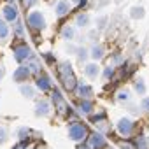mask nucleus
Returning a JSON list of instances; mask_svg holds the SVG:
<instances>
[{
    "instance_id": "nucleus-1",
    "label": "nucleus",
    "mask_w": 149,
    "mask_h": 149,
    "mask_svg": "<svg viewBox=\"0 0 149 149\" xmlns=\"http://www.w3.org/2000/svg\"><path fill=\"white\" fill-rule=\"evenodd\" d=\"M86 126L83 125V123H72L70 125V128H68V135H70V139L72 140H76V142H79V140H83L84 137H86Z\"/></svg>"
},
{
    "instance_id": "nucleus-2",
    "label": "nucleus",
    "mask_w": 149,
    "mask_h": 149,
    "mask_svg": "<svg viewBox=\"0 0 149 149\" xmlns=\"http://www.w3.org/2000/svg\"><path fill=\"white\" fill-rule=\"evenodd\" d=\"M32 56H33V53H32V49H30L26 44H19V46H16V47H14V58H16V61H18V63L28 61Z\"/></svg>"
},
{
    "instance_id": "nucleus-3",
    "label": "nucleus",
    "mask_w": 149,
    "mask_h": 149,
    "mask_svg": "<svg viewBox=\"0 0 149 149\" xmlns=\"http://www.w3.org/2000/svg\"><path fill=\"white\" fill-rule=\"evenodd\" d=\"M28 25L33 28V30H44L46 28V19L42 16V13L39 11H33L28 14Z\"/></svg>"
},
{
    "instance_id": "nucleus-4",
    "label": "nucleus",
    "mask_w": 149,
    "mask_h": 149,
    "mask_svg": "<svg viewBox=\"0 0 149 149\" xmlns=\"http://www.w3.org/2000/svg\"><path fill=\"white\" fill-rule=\"evenodd\" d=\"M132 130H133V123H132V119H128V118H121V119L118 121V132H119L123 137L130 135Z\"/></svg>"
},
{
    "instance_id": "nucleus-5",
    "label": "nucleus",
    "mask_w": 149,
    "mask_h": 149,
    "mask_svg": "<svg viewBox=\"0 0 149 149\" xmlns=\"http://www.w3.org/2000/svg\"><path fill=\"white\" fill-rule=\"evenodd\" d=\"M30 72H32L30 67H23V65L18 67L16 72H14V81H16V83H25V81L30 77Z\"/></svg>"
},
{
    "instance_id": "nucleus-6",
    "label": "nucleus",
    "mask_w": 149,
    "mask_h": 149,
    "mask_svg": "<svg viewBox=\"0 0 149 149\" xmlns=\"http://www.w3.org/2000/svg\"><path fill=\"white\" fill-rule=\"evenodd\" d=\"M2 13H4V18H6L7 21H14V19L18 18V9H16V6H13V4L6 6Z\"/></svg>"
},
{
    "instance_id": "nucleus-7",
    "label": "nucleus",
    "mask_w": 149,
    "mask_h": 149,
    "mask_svg": "<svg viewBox=\"0 0 149 149\" xmlns=\"http://www.w3.org/2000/svg\"><path fill=\"white\" fill-rule=\"evenodd\" d=\"M90 146H91V147H104V146H105L104 135H102V133H93V135L90 137Z\"/></svg>"
},
{
    "instance_id": "nucleus-8",
    "label": "nucleus",
    "mask_w": 149,
    "mask_h": 149,
    "mask_svg": "<svg viewBox=\"0 0 149 149\" xmlns=\"http://www.w3.org/2000/svg\"><path fill=\"white\" fill-rule=\"evenodd\" d=\"M68 9H70V2H68V0H60V2L56 4V7H54V13L58 16H63V14L68 13Z\"/></svg>"
},
{
    "instance_id": "nucleus-9",
    "label": "nucleus",
    "mask_w": 149,
    "mask_h": 149,
    "mask_svg": "<svg viewBox=\"0 0 149 149\" xmlns=\"http://www.w3.org/2000/svg\"><path fill=\"white\" fill-rule=\"evenodd\" d=\"M77 91H79V95H81L83 98H91V97H93V88H91L90 84L81 83V84L77 86Z\"/></svg>"
},
{
    "instance_id": "nucleus-10",
    "label": "nucleus",
    "mask_w": 149,
    "mask_h": 149,
    "mask_svg": "<svg viewBox=\"0 0 149 149\" xmlns=\"http://www.w3.org/2000/svg\"><path fill=\"white\" fill-rule=\"evenodd\" d=\"M84 74H86V77L95 79V77L98 76V65H95V63L86 65V67H84Z\"/></svg>"
},
{
    "instance_id": "nucleus-11",
    "label": "nucleus",
    "mask_w": 149,
    "mask_h": 149,
    "mask_svg": "<svg viewBox=\"0 0 149 149\" xmlns=\"http://www.w3.org/2000/svg\"><path fill=\"white\" fill-rule=\"evenodd\" d=\"M37 88L42 90V91H47V90L51 88V81H49V77H47V76H40V77L37 79Z\"/></svg>"
},
{
    "instance_id": "nucleus-12",
    "label": "nucleus",
    "mask_w": 149,
    "mask_h": 149,
    "mask_svg": "<svg viewBox=\"0 0 149 149\" xmlns=\"http://www.w3.org/2000/svg\"><path fill=\"white\" fill-rule=\"evenodd\" d=\"M35 114L37 116H47L49 114V104L44 100V102H39L37 107H35Z\"/></svg>"
},
{
    "instance_id": "nucleus-13",
    "label": "nucleus",
    "mask_w": 149,
    "mask_h": 149,
    "mask_svg": "<svg viewBox=\"0 0 149 149\" xmlns=\"http://www.w3.org/2000/svg\"><path fill=\"white\" fill-rule=\"evenodd\" d=\"M63 86H65L68 91H74V90H76V77H74L72 74L65 76V77H63Z\"/></svg>"
},
{
    "instance_id": "nucleus-14",
    "label": "nucleus",
    "mask_w": 149,
    "mask_h": 149,
    "mask_svg": "<svg viewBox=\"0 0 149 149\" xmlns=\"http://www.w3.org/2000/svg\"><path fill=\"white\" fill-rule=\"evenodd\" d=\"M79 109H81V112H84V114H90V112L93 111V104L90 102V98H84V100L81 102Z\"/></svg>"
},
{
    "instance_id": "nucleus-15",
    "label": "nucleus",
    "mask_w": 149,
    "mask_h": 149,
    "mask_svg": "<svg viewBox=\"0 0 149 149\" xmlns=\"http://www.w3.org/2000/svg\"><path fill=\"white\" fill-rule=\"evenodd\" d=\"M60 74H61V77L72 74V65H70L68 61H61V63H60Z\"/></svg>"
},
{
    "instance_id": "nucleus-16",
    "label": "nucleus",
    "mask_w": 149,
    "mask_h": 149,
    "mask_svg": "<svg viewBox=\"0 0 149 149\" xmlns=\"http://www.w3.org/2000/svg\"><path fill=\"white\" fill-rule=\"evenodd\" d=\"M90 56H91L93 60H100V58L104 56V46H98V44H97V46L91 49V54H90Z\"/></svg>"
},
{
    "instance_id": "nucleus-17",
    "label": "nucleus",
    "mask_w": 149,
    "mask_h": 149,
    "mask_svg": "<svg viewBox=\"0 0 149 149\" xmlns=\"http://www.w3.org/2000/svg\"><path fill=\"white\" fill-rule=\"evenodd\" d=\"M88 23H90V16H88V14H84V13H83V14H79V16H77V19H76V25H77V26H83V28H84V26H88Z\"/></svg>"
},
{
    "instance_id": "nucleus-18",
    "label": "nucleus",
    "mask_w": 149,
    "mask_h": 149,
    "mask_svg": "<svg viewBox=\"0 0 149 149\" xmlns=\"http://www.w3.org/2000/svg\"><path fill=\"white\" fill-rule=\"evenodd\" d=\"M7 35H9V26L4 19H0V40H4Z\"/></svg>"
},
{
    "instance_id": "nucleus-19",
    "label": "nucleus",
    "mask_w": 149,
    "mask_h": 149,
    "mask_svg": "<svg viewBox=\"0 0 149 149\" xmlns=\"http://www.w3.org/2000/svg\"><path fill=\"white\" fill-rule=\"evenodd\" d=\"M74 33H76V30H74L72 26H65V28H63V32H61V35H63V39H65V40H70V39L74 37Z\"/></svg>"
},
{
    "instance_id": "nucleus-20",
    "label": "nucleus",
    "mask_w": 149,
    "mask_h": 149,
    "mask_svg": "<svg viewBox=\"0 0 149 149\" xmlns=\"http://www.w3.org/2000/svg\"><path fill=\"white\" fill-rule=\"evenodd\" d=\"M21 93L26 97V98H33L35 97V90L32 86H21Z\"/></svg>"
},
{
    "instance_id": "nucleus-21",
    "label": "nucleus",
    "mask_w": 149,
    "mask_h": 149,
    "mask_svg": "<svg viewBox=\"0 0 149 149\" xmlns=\"http://www.w3.org/2000/svg\"><path fill=\"white\" fill-rule=\"evenodd\" d=\"M132 18H133V19L144 18V9H142V7H133V9H132Z\"/></svg>"
},
{
    "instance_id": "nucleus-22",
    "label": "nucleus",
    "mask_w": 149,
    "mask_h": 149,
    "mask_svg": "<svg viewBox=\"0 0 149 149\" xmlns=\"http://www.w3.org/2000/svg\"><path fill=\"white\" fill-rule=\"evenodd\" d=\"M135 91H137L139 95H144V93H146V84H144V81H142V79L135 83Z\"/></svg>"
},
{
    "instance_id": "nucleus-23",
    "label": "nucleus",
    "mask_w": 149,
    "mask_h": 149,
    "mask_svg": "<svg viewBox=\"0 0 149 149\" xmlns=\"http://www.w3.org/2000/svg\"><path fill=\"white\" fill-rule=\"evenodd\" d=\"M118 100H121V102L130 100V91H128V90H121V91L118 93Z\"/></svg>"
},
{
    "instance_id": "nucleus-24",
    "label": "nucleus",
    "mask_w": 149,
    "mask_h": 149,
    "mask_svg": "<svg viewBox=\"0 0 149 149\" xmlns=\"http://www.w3.org/2000/svg\"><path fill=\"white\" fill-rule=\"evenodd\" d=\"M140 109L146 111V112H149V97H144V98L140 100Z\"/></svg>"
},
{
    "instance_id": "nucleus-25",
    "label": "nucleus",
    "mask_w": 149,
    "mask_h": 149,
    "mask_svg": "<svg viewBox=\"0 0 149 149\" xmlns=\"http://www.w3.org/2000/svg\"><path fill=\"white\" fill-rule=\"evenodd\" d=\"M51 98H53V102H54V104L63 102V100H61V93H60L58 90H54V91H53V97H51Z\"/></svg>"
},
{
    "instance_id": "nucleus-26",
    "label": "nucleus",
    "mask_w": 149,
    "mask_h": 149,
    "mask_svg": "<svg viewBox=\"0 0 149 149\" xmlns=\"http://www.w3.org/2000/svg\"><path fill=\"white\" fill-rule=\"evenodd\" d=\"M88 54H90V51H88V49H84V47H81V49H79V61L86 60V58H88Z\"/></svg>"
},
{
    "instance_id": "nucleus-27",
    "label": "nucleus",
    "mask_w": 149,
    "mask_h": 149,
    "mask_svg": "<svg viewBox=\"0 0 149 149\" xmlns=\"http://www.w3.org/2000/svg\"><path fill=\"white\" fill-rule=\"evenodd\" d=\"M6 139H7V128L0 126V144H2V142H4Z\"/></svg>"
},
{
    "instance_id": "nucleus-28",
    "label": "nucleus",
    "mask_w": 149,
    "mask_h": 149,
    "mask_svg": "<svg viewBox=\"0 0 149 149\" xmlns=\"http://www.w3.org/2000/svg\"><path fill=\"white\" fill-rule=\"evenodd\" d=\"M14 32H16V35H19V37H21V35L25 33V32H23V25H21L19 21L16 23V26H14Z\"/></svg>"
},
{
    "instance_id": "nucleus-29",
    "label": "nucleus",
    "mask_w": 149,
    "mask_h": 149,
    "mask_svg": "<svg viewBox=\"0 0 149 149\" xmlns=\"http://www.w3.org/2000/svg\"><path fill=\"white\" fill-rule=\"evenodd\" d=\"M112 74H114V68H112V67H107V68L104 70V77H105V79H109Z\"/></svg>"
},
{
    "instance_id": "nucleus-30",
    "label": "nucleus",
    "mask_w": 149,
    "mask_h": 149,
    "mask_svg": "<svg viewBox=\"0 0 149 149\" xmlns=\"http://www.w3.org/2000/svg\"><path fill=\"white\" fill-rule=\"evenodd\" d=\"M28 133H30V130H28V128H19V139H25Z\"/></svg>"
},
{
    "instance_id": "nucleus-31",
    "label": "nucleus",
    "mask_w": 149,
    "mask_h": 149,
    "mask_svg": "<svg viewBox=\"0 0 149 149\" xmlns=\"http://www.w3.org/2000/svg\"><path fill=\"white\" fill-rule=\"evenodd\" d=\"M23 4H25V7H32L37 4V0H23Z\"/></svg>"
},
{
    "instance_id": "nucleus-32",
    "label": "nucleus",
    "mask_w": 149,
    "mask_h": 149,
    "mask_svg": "<svg viewBox=\"0 0 149 149\" xmlns=\"http://www.w3.org/2000/svg\"><path fill=\"white\" fill-rule=\"evenodd\" d=\"M105 21H107V19H105V18H100V19H98V21H97V25H100V28H102V25H104V23H105Z\"/></svg>"
},
{
    "instance_id": "nucleus-33",
    "label": "nucleus",
    "mask_w": 149,
    "mask_h": 149,
    "mask_svg": "<svg viewBox=\"0 0 149 149\" xmlns=\"http://www.w3.org/2000/svg\"><path fill=\"white\" fill-rule=\"evenodd\" d=\"M4 72H6V70H4V67H2V65H0V79H2V77H4Z\"/></svg>"
},
{
    "instance_id": "nucleus-34",
    "label": "nucleus",
    "mask_w": 149,
    "mask_h": 149,
    "mask_svg": "<svg viewBox=\"0 0 149 149\" xmlns=\"http://www.w3.org/2000/svg\"><path fill=\"white\" fill-rule=\"evenodd\" d=\"M7 2H13V0H7Z\"/></svg>"
}]
</instances>
